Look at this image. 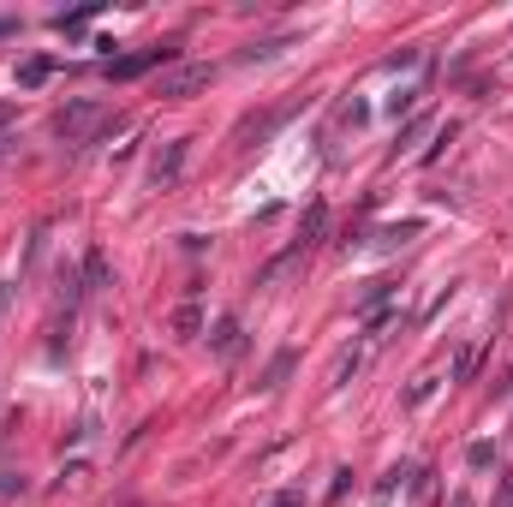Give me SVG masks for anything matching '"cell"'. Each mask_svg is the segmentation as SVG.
Segmentation results:
<instances>
[{
	"mask_svg": "<svg viewBox=\"0 0 513 507\" xmlns=\"http://www.w3.org/2000/svg\"><path fill=\"white\" fill-rule=\"evenodd\" d=\"M477 358H484V340H472V347H460V358H454V382H472Z\"/></svg>",
	"mask_w": 513,
	"mask_h": 507,
	"instance_id": "9a60e30c",
	"label": "cell"
},
{
	"mask_svg": "<svg viewBox=\"0 0 513 507\" xmlns=\"http://www.w3.org/2000/svg\"><path fill=\"white\" fill-rule=\"evenodd\" d=\"M424 233V221H388V227H376V245H382V251H395V245H406V239H418Z\"/></svg>",
	"mask_w": 513,
	"mask_h": 507,
	"instance_id": "9c48e42d",
	"label": "cell"
},
{
	"mask_svg": "<svg viewBox=\"0 0 513 507\" xmlns=\"http://www.w3.org/2000/svg\"><path fill=\"white\" fill-rule=\"evenodd\" d=\"M209 352H221V358H239V352H245V334H239V316H221L216 329H209Z\"/></svg>",
	"mask_w": 513,
	"mask_h": 507,
	"instance_id": "5b68a950",
	"label": "cell"
},
{
	"mask_svg": "<svg viewBox=\"0 0 513 507\" xmlns=\"http://www.w3.org/2000/svg\"><path fill=\"white\" fill-rule=\"evenodd\" d=\"M298 263H305V251H298V245H287V251H281V257H275V263H269V269L256 274V287H275L281 274H293V269H298Z\"/></svg>",
	"mask_w": 513,
	"mask_h": 507,
	"instance_id": "8fae6325",
	"label": "cell"
},
{
	"mask_svg": "<svg viewBox=\"0 0 513 507\" xmlns=\"http://www.w3.org/2000/svg\"><path fill=\"white\" fill-rule=\"evenodd\" d=\"M54 66H60V60H48V54L24 60V66H19V84H24V90H37V84H48V78H54Z\"/></svg>",
	"mask_w": 513,
	"mask_h": 507,
	"instance_id": "7c38bea8",
	"label": "cell"
},
{
	"mask_svg": "<svg viewBox=\"0 0 513 507\" xmlns=\"http://www.w3.org/2000/svg\"><path fill=\"white\" fill-rule=\"evenodd\" d=\"M466 466H472V471H490V466H495V442H472V448H466Z\"/></svg>",
	"mask_w": 513,
	"mask_h": 507,
	"instance_id": "e0dca14e",
	"label": "cell"
},
{
	"mask_svg": "<svg viewBox=\"0 0 513 507\" xmlns=\"http://www.w3.org/2000/svg\"><path fill=\"white\" fill-rule=\"evenodd\" d=\"M424 132H436V119H430V114L406 119V132H400V143H395V150H412V143H418V137H424Z\"/></svg>",
	"mask_w": 513,
	"mask_h": 507,
	"instance_id": "2e32d148",
	"label": "cell"
},
{
	"mask_svg": "<svg viewBox=\"0 0 513 507\" xmlns=\"http://www.w3.org/2000/svg\"><path fill=\"white\" fill-rule=\"evenodd\" d=\"M388 298H395V281H370V287L358 293V311H382Z\"/></svg>",
	"mask_w": 513,
	"mask_h": 507,
	"instance_id": "4fadbf2b",
	"label": "cell"
},
{
	"mask_svg": "<svg viewBox=\"0 0 513 507\" xmlns=\"http://www.w3.org/2000/svg\"><path fill=\"white\" fill-rule=\"evenodd\" d=\"M209 84H216V66H209V60H185V66H174V72H161L156 90L167 102H185V96H198V90H209Z\"/></svg>",
	"mask_w": 513,
	"mask_h": 507,
	"instance_id": "7a4b0ae2",
	"label": "cell"
},
{
	"mask_svg": "<svg viewBox=\"0 0 513 507\" xmlns=\"http://www.w3.org/2000/svg\"><path fill=\"white\" fill-rule=\"evenodd\" d=\"M0 37H19V19H12V12L0 19Z\"/></svg>",
	"mask_w": 513,
	"mask_h": 507,
	"instance_id": "d4e9b609",
	"label": "cell"
},
{
	"mask_svg": "<svg viewBox=\"0 0 513 507\" xmlns=\"http://www.w3.org/2000/svg\"><path fill=\"white\" fill-rule=\"evenodd\" d=\"M508 394H513V376H508Z\"/></svg>",
	"mask_w": 513,
	"mask_h": 507,
	"instance_id": "4316f807",
	"label": "cell"
},
{
	"mask_svg": "<svg viewBox=\"0 0 513 507\" xmlns=\"http://www.w3.org/2000/svg\"><path fill=\"white\" fill-rule=\"evenodd\" d=\"M448 507H472V495H454V502H448Z\"/></svg>",
	"mask_w": 513,
	"mask_h": 507,
	"instance_id": "484cf974",
	"label": "cell"
},
{
	"mask_svg": "<svg viewBox=\"0 0 513 507\" xmlns=\"http://www.w3.org/2000/svg\"><path fill=\"white\" fill-rule=\"evenodd\" d=\"M412 102H418V90H400V96L388 102V114H395V119H400V114H412Z\"/></svg>",
	"mask_w": 513,
	"mask_h": 507,
	"instance_id": "44dd1931",
	"label": "cell"
},
{
	"mask_svg": "<svg viewBox=\"0 0 513 507\" xmlns=\"http://www.w3.org/2000/svg\"><path fill=\"white\" fill-rule=\"evenodd\" d=\"M293 364H298V352H293V347H281L275 358H269V371H263V382H256V388H263V394H275L281 382L293 376Z\"/></svg>",
	"mask_w": 513,
	"mask_h": 507,
	"instance_id": "ba28073f",
	"label": "cell"
},
{
	"mask_svg": "<svg viewBox=\"0 0 513 507\" xmlns=\"http://www.w3.org/2000/svg\"><path fill=\"white\" fill-rule=\"evenodd\" d=\"M400 66H418V48H400V54L382 60V72H400Z\"/></svg>",
	"mask_w": 513,
	"mask_h": 507,
	"instance_id": "ffe728a7",
	"label": "cell"
},
{
	"mask_svg": "<svg viewBox=\"0 0 513 507\" xmlns=\"http://www.w3.org/2000/svg\"><path fill=\"white\" fill-rule=\"evenodd\" d=\"M102 119H108L102 102H72V108H60V114H54V137H66V143H96Z\"/></svg>",
	"mask_w": 513,
	"mask_h": 507,
	"instance_id": "6da1fadb",
	"label": "cell"
},
{
	"mask_svg": "<svg viewBox=\"0 0 513 507\" xmlns=\"http://www.w3.org/2000/svg\"><path fill=\"white\" fill-rule=\"evenodd\" d=\"M281 48H287V37H275V42H251V48H239V60H275Z\"/></svg>",
	"mask_w": 513,
	"mask_h": 507,
	"instance_id": "ac0fdd59",
	"label": "cell"
},
{
	"mask_svg": "<svg viewBox=\"0 0 513 507\" xmlns=\"http://www.w3.org/2000/svg\"><path fill=\"white\" fill-rule=\"evenodd\" d=\"M287 119H293V102H287V108H275V114H263V119H245V126H239V137H269V132H281Z\"/></svg>",
	"mask_w": 513,
	"mask_h": 507,
	"instance_id": "30bf717a",
	"label": "cell"
},
{
	"mask_svg": "<svg viewBox=\"0 0 513 507\" xmlns=\"http://www.w3.org/2000/svg\"><path fill=\"white\" fill-rule=\"evenodd\" d=\"M19 489H24L19 471H0V495H19Z\"/></svg>",
	"mask_w": 513,
	"mask_h": 507,
	"instance_id": "7402d4cb",
	"label": "cell"
},
{
	"mask_svg": "<svg viewBox=\"0 0 513 507\" xmlns=\"http://www.w3.org/2000/svg\"><path fill=\"white\" fill-rule=\"evenodd\" d=\"M322 233H329V203H311V209H305V221H298V239H293V245H298V251H311Z\"/></svg>",
	"mask_w": 513,
	"mask_h": 507,
	"instance_id": "8992f818",
	"label": "cell"
},
{
	"mask_svg": "<svg viewBox=\"0 0 513 507\" xmlns=\"http://www.w3.org/2000/svg\"><path fill=\"white\" fill-rule=\"evenodd\" d=\"M179 168H185V137H174L167 150H156V161H150V185H156V192H167V185L179 179Z\"/></svg>",
	"mask_w": 513,
	"mask_h": 507,
	"instance_id": "277c9868",
	"label": "cell"
},
{
	"mask_svg": "<svg viewBox=\"0 0 513 507\" xmlns=\"http://www.w3.org/2000/svg\"><path fill=\"white\" fill-rule=\"evenodd\" d=\"M12 114H19V108H12V102H0V132L12 126Z\"/></svg>",
	"mask_w": 513,
	"mask_h": 507,
	"instance_id": "cb8c5ba5",
	"label": "cell"
},
{
	"mask_svg": "<svg viewBox=\"0 0 513 507\" xmlns=\"http://www.w3.org/2000/svg\"><path fill=\"white\" fill-rule=\"evenodd\" d=\"M275 507H305V495H298V489H281V495H275Z\"/></svg>",
	"mask_w": 513,
	"mask_h": 507,
	"instance_id": "603a6c76",
	"label": "cell"
},
{
	"mask_svg": "<svg viewBox=\"0 0 513 507\" xmlns=\"http://www.w3.org/2000/svg\"><path fill=\"white\" fill-rule=\"evenodd\" d=\"M84 287H90V293H102V287H108V257H102V251L84 257Z\"/></svg>",
	"mask_w": 513,
	"mask_h": 507,
	"instance_id": "5bb4252c",
	"label": "cell"
},
{
	"mask_svg": "<svg viewBox=\"0 0 513 507\" xmlns=\"http://www.w3.org/2000/svg\"><path fill=\"white\" fill-rule=\"evenodd\" d=\"M96 19V6H78V12H54V30H78V24Z\"/></svg>",
	"mask_w": 513,
	"mask_h": 507,
	"instance_id": "d6986e66",
	"label": "cell"
},
{
	"mask_svg": "<svg viewBox=\"0 0 513 507\" xmlns=\"http://www.w3.org/2000/svg\"><path fill=\"white\" fill-rule=\"evenodd\" d=\"M167 60H179V48L174 42H156V48H143V54L108 60V78H143V72H156V66H167Z\"/></svg>",
	"mask_w": 513,
	"mask_h": 507,
	"instance_id": "3957f363",
	"label": "cell"
},
{
	"mask_svg": "<svg viewBox=\"0 0 513 507\" xmlns=\"http://www.w3.org/2000/svg\"><path fill=\"white\" fill-rule=\"evenodd\" d=\"M167 329H174V340H198V334H203V305H198V298H185Z\"/></svg>",
	"mask_w": 513,
	"mask_h": 507,
	"instance_id": "52a82bcc",
	"label": "cell"
}]
</instances>
